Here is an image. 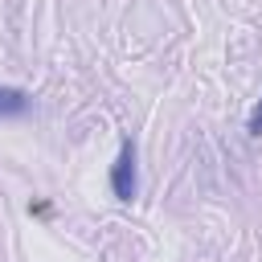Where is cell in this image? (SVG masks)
<instances>
[{"label":"cell","instance_id":"3","mask_svg":"<svg viewBox=\"0 0 262 262\" xmlns=\"http://www.w3.org/2000/svg\"><path fill=\"white\" fill-rule=\"evenodd\" d=\"M250 135H262V98H258V106H254V115H250V127H246Z\"/></svg>","mask_w":262,"mask_h":262},{"label":"cell","instance_id":"1","mask_svg":"<svg viewBox=\"0 0 262 262\" xmlns=\"http://www.w3.org/2000/svg\"><path fill=\"white\" fill-rule=\"evenodd\" d=\"M111 192L119 201H135L139 192V172H135V143L119 147V160L111 164Z\"/></svg>","mask_w":262,"mask_h":262},{"label":"cell","instance_id":"2","mask_svg":"<svg viewBox=\"0 0 262 262\" xmlns=\"http://www.w3.org/2000/svg\"><path fill=\"white\" fill-rule=\"evenodd\" d=\"M33 111V94L16 86H0V119H20Z\"/></svg>","mask_w":262,"mask_h":262}]
</instances>
